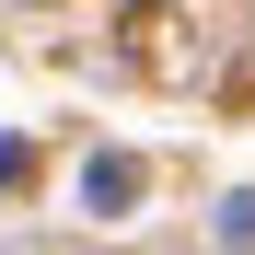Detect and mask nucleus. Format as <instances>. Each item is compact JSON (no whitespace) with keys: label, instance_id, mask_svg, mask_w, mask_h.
Masks as SVG:
<instances>
[{"label":"nucleus","instance_id":"f257e3e1","mask_svg":"<svg viewBox=\"0 0 255 255\" xmlns=\"http://www.w3.org/2000/svg\"><path fill=\"white\" fill-rule=\"evenodd\" d=\"M81 197H93V209H128V197H139V162H128V151H105L93 174H81Z\"/></svg>","mask_w":255,"mask_h":255},{"label":"nucleus","instance_id":"f03ea898","mask_svg":"<svg viewBox=\"0 0 255 255\" xmlns=\"http://www.w3.org/2000/svg\"><path fill=\"white\" fill-rule=\"evenodd\" d=\"M23 162H35V151H23V139H0V186H23Z\"/></svg>","mask_w":255,"mask_h":255}]
</instances>
